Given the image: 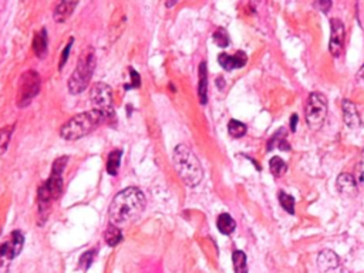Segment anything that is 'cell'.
Wrapping results in <instances>:
<instances>
[{
    "mask_svg": "<svg viewBox=\"0 0 364 273\" xmlns=\"http://www.w3.org/2000/svg\"><path fill=\"white\" fill-rule=\"evenodd\" d=\"M121 155L123 152L120 149H115V151H111L108 158H107V172L110 175H115L117 171H118V167H120V161H121Z\"/></svg>",
    "mask_w": 364,
    "mask_h": 273,
    "instance_id": "obj_21",
    "label": "cell"
},
{
    "mask_svg": "<svg viewBox=\"0 0 364 273\" xmlns=\"http://www.w3.org/2000/svg\"><path fill=\"white\" fill-rule=\"evenodd\" d=\"M199 81H198V95L201 104H206L208 101V70H206V63L202 61L199 64Z\"/></svg>",
    "mask_w": 364,
    "mask_h": 273,
    "instance_id": "obj_15",
    "label": "cell"
},
{
    "mask_svg": "<svg viewBox=\"0 0 364 273\" xmlns=\"http://www.w3.org/2000/svg\"><path fill=\"white\" fill-rule=\"evenodd\" d=\"M269 167H271V172H272L274 177H282L286 174L287 171V165L284 164V161L279 157H273L269 162Z\"/></svg>",
    "mask_w": 364,
    "mask_h": 273,
    "instance_id": "obj_22",
    "label": "cell"
},
{
    "mask_svg": "<svg viewBox=\"0 0 364 273\" xmlns=\"http://www.w3.org/2000/svg\"><path fill=\"white\" fill-rule=\"evenodd\" d=\"M357 79L362 80V81H364V64H363V66H362V68L359 70V74H357Z\"/></svg>",
    "mask_w": 364,
    "mask_h": 273,
    "instance_id": "obj_32",
    "label": "cell"
},
{
    "mask_svg": "<svg viewBox=\"0 0 364 273\" xmlns=\"http://www.w3.org/2000/svg\"><path fill=\"white\" fill-rule=\"evenodd\" d=\"M13 130H14V125H9V127H4L0 130V155H3L4 151L7 149Z\"/></svg>",
    "mask_w": 364,
    "mask_h": 273,
    "instance_id": "obj_24",
    "label": "cell"
},
{
    "mask_svg": "<svg viewBox=\"0 0 364 273\" xmlns=\"http://www.w3.org/2000/svg\"><path fill=\"white\" fill-rule=\"evenodd\" d=\"M216 227H218L221 233H224V235H230V233L235 230L236 224H235V221L232 219V216L229 215V214H221V215L218 216Z\"/></svg>",
    "mask_w": 364,
    "mask_h": 273,
    "instance_id": "obj_18",
    "label": "cell"
},
{
    "mask_svg": "<svg viewBox=\"0 0 364 273\" xmlns=\"http://www.w3.org/2000/svg\"><path fill=\"white\" fill-rule=\"evenodd\" d=\"M297 121H299V117L293 114L292 117H290V130H292V133H295L296 131V125H297Z\"/></svg>",
    "mask_w": 364,
    "mask_h": 273,
    "instance_id": "obj_31",
    "label": "cell"
},
{
    "mask_svg": "<svg viewBox=\"0 0 364 273\" xmlns=\"http://www.w3.org/2000/svg\"><path fill=\"white\" fill-rule=\"evenodd\" d=\"M307 125L313 130L318 131L324 124V120L327 117V98L321 92H312L309 95L305 108Z\"/></svg>",
    "mask_w": 364,
    "mask_h": 273,
    "instance_id": "obj_6",
    "label": "cell"
},
{
    "mask_svg": "<svg viewBox=\"0 0 364 273\" xmlns=\"http://www.w3.org/2000/svg\"><path fill=\"white\" fill-rule=\"evenodd\" d=\"M95 68V53L92 47H87L80 54L77 67L71 77L68 80V90L73 94H80L81 91L86 90V87L90 83L91 76Z\"/></svg>",
    "mask_w": 364,
    "mask_h": 273,
    "instance_id": "obj_4",
    "label": "cell"
},
{
    "mask_svg": "<svg viewBox=\"0 0 364 273\" xmlns=\"http://www.w3.org/2000/svg\"><path fill=\"white\" fill-rule=\"evenodd\" d=\"M357 178H359V182L364 183V158L357 165Z\"/></svg>",
    "mask_w": 364,
    "mask_h": 273,
    "instance_id": "obj_30",
    "label": "cell"
},
{
    "mask_svg": "<svg viewBox=\"0 0 364 273\" xmlns=\"http://www.w3.org/2000/svg\"><path fill=\"white\" fill-rule=\"evenodd\" d=\"M104 239H105L108 246H117L123 240V233H121L120 228L110 224L104 232Z\"/></svg>",
    "mask_w": 364,
    "mask_h": 273,
    "instance_id": "obj_19",
    "label": "cell"
},
{
    "mask_svg": "<svg viewBox=\"0 0 364 273\" xmlns=\"http://www.w3.org/2000/svg\"><path fill=\"white\" fill-rule=\"evenodd\" d=\"M94 255H95V249H90L89 252H86V253L81 256V259H80V266H81L83 269L90 268V265L92 263V259H94Z\"/></svg>",
    "mask_w": 364,
    "mask_h": 273,
    "instance_id": "obj_27",
    "label": "cell"
},
{
    "mask_svg": "<svg viewBox=\"0 0 364 273\" xmlns=\"http://www.w3.org/2000/svg\"><path fill=\"white\" fill-rule=\"evenodd\" d=\"M337 191L343 195V196H349L353 198L357 195V182L354 180V177L350 174H341L337 177V182H336Z\"/></svg>",
    "mask_w": 364,
    "mask_h": 273,
    "instance_id": "obj_13",
    "label": "cell"
},
{
    "mask_svg": "<svg viewBox=\"0 0 364 273\" xmlns=\"http://www.w3.org/2000/svg\"><path fill=\"white\" fill-rule=\"evenodd\" d=\"M172 159H174V167L177 170V174L180 175V178L185 185L196 186L202 181L204 171L191 148L183 144L177 145L174 149Z\"/></svg>",
    "mask_w": 364,
    "mask_h": 273,
    "instance_id": "obj_2",
    "label": "cell"
},
{
    "mask_svg": "<svg viewBox=\"0 0 364 273\" xmlns=\"http://www.w3.org/2000/svg\"><path fill=\"white\" fill-rule=\"evenodd\" d=\"M40 83H42L40 76L33 70L23 73L20 81H19V87H17V97H16L17 107L23 108L32 102V100L40 91Z\"/></svg>",
    "mask_w": 364,
    "mask_h": 273,
    "instance_id": "obj_7",
    "label": "cell"
},
{
    "mask_svg": "<svg viewBox=\"0 0 364 273\" xmlns=\"http://www.w3.org/2000/svg\"><path fill=\"white\" fill-rule=\"evenodd\" d=\"M330 27H331V34H330L329 50L330 53H331V56L339 57L341 54V51H343L346 30H344L343 23L339 19H331Z\"/></svg>",
    "mask_w": 364,
    "mask_h": 273,
    "instance_id": "obj_9",
    "label": "cell"
},
{
    "mask_svg": "<svg viewBox=\"0 0 364 273\" xmlns=\"http://www.w3.org/2000/svg\"><path fill=\"white\" fill-rule=\"evenodd\" d=\"M218 61H219V64L225 68V70L230 71V70H236V68L243 67L246 64V61H248V57H246V54L243 51H238L233 56H229V54L222 53V54H219V57H218Z\"/></svg>",
    "mask_w": 364,
    "mask_h": 273,
    "instance_id": "obj_12",
    "label": "cell"
},
{
    "mask_svg": "<svg viewBox=\"0 0 364 273\" xmlns=\"http://www.w3.org/2000/svg\"><path fill=\"white\" fill-rule=\"evenodd\" d=\"M67 157H61L54 161L53 168H51V175L39 188V199L42 204L54 201L63 192V172L67 165Z\"/></svg>",
    "mask_w": 364,
    "mask_h": 273,
    "instance_id": "obj_5",
    "label": "cell"
},
{
    "mask_svg": "<svg viewBox=\"0 0 364 273\" xmlns=\"http://www.w3.org/2000/svg\"><path fill=\"white\" fill-rule=\"evenodd\" d=\"M104 121H107V118L97 110L80 113L74 115L73 118H70L67 123L63 125L60 134L67 141L79 139L92 133Z\"/></svg>",
    "mask_w": 364,
    "mask_h": 273,
    "instance_id": "obj_3",
    "label": "cell"
},
{
    "mask_svg": "<svg viewBox=\"0 0 364 273\" xmlns=\"http://www.w3.org/2000/svg\"><path fill=\"white\" fill-rule=\"evenodd\" d=\"M279 201H280V205H282V208L286 212H289L290 215L295 214V198L293 196H290L289 193H284L280 191L279 192Z\"/></svg>",
    "mask_w": 364,
    "mask_h": 273,
    "instance_id": "obj_25",
    "label": "cell"
},
{
    "mask_svg": "<svg viewBox=\"0 0 364 273\" xmlns=\"http://www.w3.org/2000/svg\"><path fill=\"white\" fill-rule=\"evenodd\" d=\"M318 266L323 273H337L340 271V259L333 250H321L318 256Z\"/></svg>",
    "mask_w": 364,
    "mask_h": 273,
    "instance_id": "obj_11",
    "label": "cell"
},
{
    "mask_svg": "<svg viewBox=\"0 0 364 273\" xmlns=\"http://www.w3.org/2000/svg\"><path fill=\"white\" fill-rule=\"evenodd\" d=\"M76 6H77V1H61V3H58L54 9V13H53V17H54L56 23L66 22L71 16V13L74 11Z\"/></svg>",
    "mask_w": 364,
    "mask_h": 273,
    "instance_id": "obj_16",
    "label": "cell"
},
{
    "mask_svg": "<svg viewBox=\"0 0 364 273\" xmlns=\"http://www.w3.org/2000/svg\"><path fill=\"white\" fill-rule=\"evenodd\" d=\"M232 262H233V269L235 273H248V262H246V255L242 250H235L232 255Z\"/></svg>",
    "mask_w": 364,
    "mask_h": 273,
    "instance_id": "obj_20",
    "label": "cell"
},
{
    "mask_svg": "<svg viewBox=\"0 0 364 273\" xmlns=\"http://www.w3.org/2000/svg\"><path fill=\"white\" fill-rule=\"evenodd\" d=\"M228 131H229L230 136L240 138V136H243L246 134V125L238 121V120H230L229 125H228Z\"/></svg>",
    "mask_w": 364,
    "mask_h": 273,
    "instance_id": "obj_23",
    "label": "cell"
},
{
    "mask_svg": "<svg viewBox=\"0 0 364 273\" xmlns=\"http://www.w3.org/2000/svg\"><path fill=\"white\" fill-rule=\"evenodd\" d=\"M90 100L92 102L94 110L100 111L107 120L113 118V91H111V89L107 84H104V83H95L91 87Z\"/></svg>",
    "mask_w": 364,
    "mask_h": 273,
    "instance_id": "obj_8",
    "label": "cell"
},
{
    "mask_svg": "<svg viewBox=\"0 0 364 273\" xmlns=\"http://www.w3.org/2000/svg\"><path fill=\"white\" fill-rule=\"evenodd\" d=\"M71 45H73V39H70V42H68V45L66 46L64 51L61 53V57H60V63H58V67H60V68H63V66H64V64H66V61H67L68 53H70Z\"/></svg>",
    "mask_w": 364,
    "mask_h": 273,
    "instance_id": "obj_28",
    "label": "cell"
},
{
    "mask_svg": "<svg viewBox=\"0 0 364 273\" xmlns=\"http://www.w3.org/2000/svg\"><path fill=\"white\" fill-rule=\"evenodd\" d=\"M214 42L219 47H228L229 46V36L225 29H218L214 33Z\"/></svg>",
    "mask_w": 364,
    "mask_h": 273,
    "instance_id": "obj_26",
    "label": "cell"
},
{
    "mask_svg": "<svg viewBox=\"0 0 364 273\" xmlns=\"http://www.w3.org/2000/svg\"><path fill=\"white\" fill-rule=\"evenodd\" d=\"M130 76H131V87H133V89H138L139 84H141L139 74L136 73L134 68H130Z\"/></svg>",
    "mask_w": 364,
    "mask_h": 273,
    "instance_id": "obj_29",
    "label": "cell"
},
{
    "mask_svg": "<svg viewBox=\"0 0 364 273\" xmlns=\"http://www.w3.org/2000/svg\"><path fill=\"white\" fill-rule=\"evenodd\" d=\"M23 239L22 232L19 230H14L11 232L9 239L0 246V256L1 258H6V259H14L23 248Z\"/></svg>",
    "mask_w": 364,
    "mask_h": 273,
    "instance_id": "obj_10",
    "label": "cell"
},
{
    "mask_svg": "<svg viewBox=\"0 0 364 273\" xmlns=\"http://www.w3.org/2000/svg\"><path fill=\"white\" fill-rule=\"evenodd\" d=\"M33 51L39 58H45L47 54V33L45 29L34 34L33 39Z\"/></svg>",
    "mask_w": 364,
    "mask_h": 273,
    "instance_id": "obj_17",
    "label": "cell"
},
{
    "mask_svg": "<svg viewBox=\"0 0 364 273\" xmlns=\"http://www.w3.org/2000/svg\"><path fill=\"white\" fill-rule=\"evenodd\" d=\"M145 196L139 188L130 186L114 196L113 202L108 209L110 224L115 227H127L136 222L145 209Z\"/></svg>",
    "mask_w": 364,
    "mask_h": 273,
    "instance_id": "obj_1",
    "label": "cell"
},
{
    "mask_svg": "<svg viewBox=\"0 0 364 273\" xmlns=\"http://www.w3.org/2000/svg\"><path fill=\"white\" fill-rule=\"evenodd\" d=\"M343 118H344V123L346 125L350 128V130H356L359 128V125L362 124L360 121V115L357 113V108L352 101H343Z\"/></svg>",
    "mask_w": 364,
    "mask_h": 273,
    "instance_id": "obj_14",
    "label": "cell"
}]
</instances>
